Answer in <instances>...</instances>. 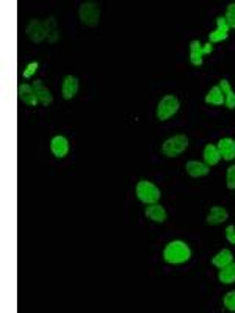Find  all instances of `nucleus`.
Wrapping results in <instances>:
<instances>
[{
	"mask_svg": "<svg viewBox=\"0 0 235 313\" xmlns=\"http://www.w3.org/2000/svg\"><path fill=\"white\" fill-rule=\"evenodd\" d=\"M163 257H165V260L168 263H173V265L185 263L191 257V249L184 241H171L165 248Z\"/></svg>",
	"mask_w": 235,
	"mask_h": 313,
	"instance_id": "f257e3e1",
	"label": "nucleus"
},
{
	"mask_svg": "<svg viewBox=\"0 0 235 313\" xmlns=\"http://www.w3.org/2000/svg\"><path fill=\"white\" fill-rule=\"evenodd\" d=\"M135 191H137L138 199L144 204H155L160 199V190L157 188L152 182H147V180H140L137 184Z\"/></svg>",
	"mask_w": 235,
	"mask_h": 313,
	"instance_id": "f03ea898",
	"label": "nucleus"
},
{
	"mask_svg": "<svg viewBox=\"0 0 235 313\" xmlns=\"http://www.w3.org/2000/svg\"><path fill=\"white\" fill-rule=\"evenodd\" d=\"M188 147V138L185 135H174L171 138H168L163 146H162V152L166 155V156H177L184 152L185 149Z\"/></svg>",
	"mask_w": 235,
	"mask_h": 313,
	"instance_id": "7ed1b4c3",
	"label": "nucleus"
},
{
	"mask_svg": "<svg viewBox=\"0 0 235 313\" xmlns=\"http://www.w3.org/2000/svg\"><path fill=\"white\" fill-rule=\"evenodd\" d=\"M179 99L176 96H165L157 107V119L159 121H166L169 119L177 110H179Z\"/></svg>",
	"mask_w": 235,
	"mask_h": 313,
	"instance_id": "20e7f679",
	"label": "nucleus"
},
{
	"mask_svg": "<svg viewBox=\"0 0 235 313\" xmlns=\"http://www.w3.org/2000/svg\"><path fill=\"white\" fill-rule=\"evenodd\" d=\"M100 17V8L96 2H83L80 5V20L88 27H96Z\"/></svg>",
	"mask_w": 235,
	"mask_h": 313,
	"instance_id": "39448f33",
	"label": "nucleus"
},
{
	"mask_svg": "<svg viewBox=\"0 0 235 313\" xmlns=\"http://www.w3.org/2000/svg\"><path fill=\"white\" fill-rule=\"evenodd\" d=\"M213 50V46L208 42L205 44L204 47L201 46V42L198 39H193L191 44H190V60H191V64L193 66H201L202 64V57L210 54V52Z\"/></svg>",
	"mask_w": 235,
	"mask_h": 313,
	"instance_id": "423d86ee",
	"label": "nucleus"
},
{
	"mask_svg": "<svg viewBox=\"0 0 235 313\" xmlns=\"http://www.w3.org/2000/svg\"><path fill=\"white\" fill-rule=\"evenodd\" d=\"M25 33H27V36L33 41V42H42L47 35H46V27L44 24L39 22V20H30L27 29H25Z\"/></svg>",
	"mask_w": 235,
	"mask_h": 313,
	"instance_id": "0eeeda50",
	"label": "nucleus"
},
{
	"mask_svg": "<svg viewBox=\"0 0 235 313\" xmlns=\"http://www.w3.org/2000/svg\"><path fill=\"white\" fill-rule=\"evenodd\" d=\"M17 94H19V100L22 103L29 107H36L38 105V97H36V93L33 90V86L30 85H19L17 88Z\"/></svg>",
	"mask_w": 235,
	"mask_h": 313,
	"instance_id": "6e6552de",
	"label": "nucleus"
},
{
	"mask_svg": "<svg viewBox=\"0 0 235 313\" xmlns=\"http://www.w3.org/2000/svg\"><path fill=\"white\" fill-rule=\"evenodd\" d=\"M217 30L215 32H212L210 33V36H208V39H210V42H220V41H224V39H227V36H229V25H227V22H226V19L223 17V16H220V17H217Z\"/></svg>",
	"mask_w": 235,
	"mask_h": 313,
	"instance_id": "1a4fd4ad",
	"label": "nucleus"
},
{
	"mask_svg": "<svg viewBox=\"0 0 235 313\" xmlns=\"http://www.w3.org/2000/svg\"><path fill=\"white\" fill-rule=\"evenodd\" d=\"M217 149L224 160H233L235 159V141L232 138H223L218 141Z\"/></svg>",
	"mask_w": 235,
	"mask_h": 313,
	"instance_id": "9d476101",
	"label": "nucleus"
},
{
	"mask_svg": "<svg viewBox=\"0 0 235 313\" xmlns=\"http://www.w3.org/2000/svg\"><path fill=\"white\" fill-rule=\"evenodd\" d=\"M50 149H52V153H54L57 159H63L69 150V143L65 137L58 135L50 141Z\"/></svg>",
	"mask_w": 235,
	"mask_h": 313,
	"instance_id": "9b49d317",
	"label": "nucleus"
},
{
	"mask_svg": "<svg viewBox=\"0 0 235 313\" xmlns=\"http://www.w3.org/2000/svg\"><path fill=\"white\" fill-rule=\"evenodd\" d=\"M44 27H46V35H47V41L50 44H55L60 39V32H58V24L57 19L54 16H50L46 19L44 22Z\"/></svg>",
	"mask_w": 235,
	"mask_h": 313,
	"instance_id": "f8f14e48",
	"label": "nucleus"
},
{
	"mask_svg": "<svg viewBox=\"0 0 235 313\" xmlns=\"http://www.w3.org/2000/svg\"><path fill=\"white\" fill-rule=\"evenodd\" d=\"M146 216L152 219L154 222H165L166 221V212L160 204H149L146 208Z\"/></svg>",
	"mask_w": 235,
	"mask_h": 313,
	"instance_id": "ddd939ff",
	"label": "nucleus"
},
{
	"mask_svg": "<svg viewBox=\"0 0 235 313\" xmlns=\"http://www.w3.org/2000/svg\"><path fill=\"white\" fill-rule=\"evenodd\" d=\"M77 91H78V78L74 75H66L63 80V88H61L63 97L72 99L77 94Z\"/></svg>",
	"mask_w": 235,
	"mask_h": 313,
	"instance_id": "4468645a",
	"label": "nucleus"
},
{
	"mask_svg": "<svg viewBox=\"0 0 235 313\" xmlns=\"http://www.w3.org/2000/svg\"><path fill=\"white\" fill-rule=\"evenodd\" d=\"M33 90H35V93H36V97H38V100L41 102V105H44V107H49L52 102H54V97H52V94H50V91L42 85V82L41 80H35V83H33Z\"/></svg>",
	"mask_w": 235,
	"mask_h": 313,
	"instance_id": "2eb2a0df",
	"label": "nucleus"
},
{
	"mask_svg": "<svg viewBox=\"0 0 235 313\" xmlns=\"http://www.w3.org/2000/svg\"><path fill=\"white\" fill-rule=\"evenodd\" d=\"M227 218H229V213H227L226 208L217 205V207H212L210 213H208V216H207V222L210 226H217V224L224 222Z\"/></svg>",
	"mask_w": 235,
	"mask_h": 313,
	"instance_id": "dca6fc26",
	"label": "nucleus"
},
{
	"mask_svg": "<svg viewBox=\"0 0 235 313\" xmlns=\"http://www.w3.org/2000/svg\"><path fill=\"white\" fill-rule=\"evenodd\" d=\"M208 171H210V166L205 165V163H201V162H188L187 163V172L195 178L207 175Z\"/></svg>",
	"mask_w": 235,
	"mask_h": 313,
	"instance_id": "f3484780",
	"label": "nucleus"
},
{
	"mask_svg": "<svg viewBox=\"0 0 235 313\" xmlns=\"http://www.w3.org/2000/svg\"><path fill=\"white\" fill-rule=\"evenodd\" d=\"M233 262V255H232V252L229 251V249H223V251H220L215 257H213V260H212V263H213V266H217V268H224V266H227V265H230Z\"/></svg>",
	"mask_w": 235,
	"mask_h": 313,
	"instance_id": "a211bd4d",
	"label": "nucleus"
},
{
	"mask_svg": "<svg viewBox=\"0 0 235 313\" xmlns=\"http://www.w3.org/2000/svg\"><path fill=\"white\" fill-rule=\"evenodd\" d=\"M220 88L224 94V103H226V107L229 110H233L235 108V93L232 91L229 82L226 80V78H223V80L220 82Z\"/></svg>",
	"mask_w": 235,
	"mask_h": 313,
	"instance_id": "6ab92c4d",
	"label": "nucleus"
},
{
	"mask_svg": "<svg viewBox=\"0 0 235 313\" xmlns=\"http://www.w3.org/2000/svg\"><path fill=\"white\" fill-rule=\"evenodd\" d=\"M220 159H221V155H220L217 146L207 144L205 149H204V160H205V165L213 166V165H217V163L220 162Z\"/></svg>",
	"mask_w": 235,
	"mask_h": 313,
	"instance_id": "aec40b11",
	"label": "nucleus"
},
{
	"mask_svg": "<svg viewBox=\"0 0 235 313\" xmlns=\"http://www.w3.org/2000/svg\"><path fill=\"white\" fill-rule=\"evenodd\" d=\"M205 102L210 103V105H217V107H218V105H223V103H224V94H223L221 88H220V86H213L210 91L207 93Z\"/></svg>",
	"mask_w": 235,
	"mask_h": 313,
	"instance_id": "412c9836",
	"label": "nucleus"
},
{
	"mask_svg": "<svg viewBox=\"0 0 235 313\" xmlns=\"http://www.w3.org/2000/svg\"><path fill=\"white\" fill-rule=\"evenodd\" d=\"M218 279L221 283H233L235 282V263L232 262L230 265L224 266L220 270Z\"/></svg>",
	"mask_w": 235,
	"mask_h": 313,
	"instance_id": "4be33fe9",
	"label": "nucleus"
},
{
	"mask_svg": "<svg viewBox=\"0 0 235 313\" xmlns=\"http://www.w3.org/2000/svg\"><path fill=\"white\" fill-rule=\"evenodd\" d=\"M224 19H226V22H227L229 27L235 29V4H230V5L227 7V11H226Z\"/></svg>",
	"mask_w": 235,
	"mask_h": 313,
	"instance_id": "5701e85b",
	"label": "nucleus"
},
{
	"mask_svg": "<svg viewBox=\"0 0 235 313\" xmlns=\"http://www.w3.org/2000/svg\"><path fill=\"white\" fill-rule=\"evenodd\" d=\"M223 302H224V307H226L227 310L235 311V292H229V293L224 296Z\"/></svg>",
	"mask_w": 235,
	"mask_h": 313,
	"instance_id": "b1692460",
	"label": "nucleus"
},
{
	"mask_svg": "<svg viewBox=\"0 0 235 313\" xmlns=\"http://www.w3.org/2000/svg\"><path fill=\"white\" fill-rule=\"evenodd\" d=\"M227 188L235 190V165L227 169Z\"/></svg>",
	"mask_w": 235,
	"mask_h": 313,
	"instance_id": "393cba45",
	"label": "nucleus"
},
{
	"mask_svg": "<svg viewBox=\"0 0 235 313\" xmlns=\"http://www.w3.org/2000/svg\"><path fill=\"white\" fill-rule=\"evenodd\" d=\"M38 66H39V64H38L36 61H35V63H30V64L27 66V68H25V71L22 72V75H24L25 78L32 77V75H33V74H35V72L38 71Z\"/></svg>",
	"mask_w": 235,
	"mask_h": 313,
	"instance_id": "a878e982",
	"label": "nucleus"
},
{
	"mask_svg": "<svg viewBox=\"0 0 235 313\" xmlns=\"http://www.w3.org/2000/svg\"><path fill=\"white\" fill-rule=\"evenodd\" d=\"M226 237L230 244H235V226H229L226 229Z\"/></svg>",
	"mask_w": 235,
	"mask_h": 313,
	"instance_id": "bb28decb",
	"label": "nucleus"
}]
</instances>
